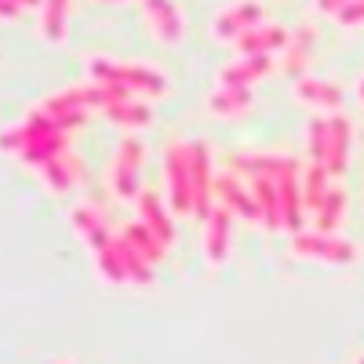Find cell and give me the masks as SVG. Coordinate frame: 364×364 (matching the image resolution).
<instances>
[{"mask_svg":"<svg viewBox=\"0 0 364 364\" xmlns=\"http://www.w3.org/2000/svg\"><path fill=\"white\" fill-rule=\"evenodd\" d=\"M87 77L91 80H106V84H124L132 87L135 95H149V99H157L168 91V80L157 73V70H149V66H135V63H117V58H87Z\"/></svg>","mask_w":364,"mask_h":364,"instance_id":"obj_1","label":"cell"},{"mask_svg":"<svg viewBox=\"0 0 364 364\" xmlns=\"http://www.w3.org/2000/svg\"><path fill=\"white\" fill-rule=\"evenodd\" d=\"M291 255L306 259V262H324V266H350V262H357V245L339 233L299 230V233H291Z\"/></svg>","mask_w":364,"mask_h":364,"instance_id":"obj_2","label":"cell"},{"mask_svg":"<svg viewBox=\"0 0 364 364\" xmlns=\"http://www.w3.org/2000/svg\"><path fill=\"white\" fill-rule=\"evenodd\" d=\"M142 161H146V146L128 132L120 139L113 164H109V186H113L117 200H132L142 193Z\"/></svg>","mask_w":364,"mask_h":364,"instance_id":"obj_3","label":"cell"},{"mask_svg":"<svg viewBox=\"0 0 364 364\" xmlns=\"http://www.w3.org/2000/svg\"><path fill=\"white\" fill-rule=\"evenodd\" d=\"M164 178H168V208L175 215L193 211V168H190V142H171L164 149Z\"/></svg>","mask_w":364,"mask_h":364,"instance_id":"obj_4","label":"cell"},{"mask_svg":"<svg viewBox=\"0 0 364 364\" xmlns=\"http://www.w3.org/2000/svg\"><path fill=\"white\" fill-rule=\"evenodd\" d=\"M215 200L226 204L237 219L262 223V211H259V200H255V190H252V178L233 171V168L219 171V178H215Z\"/></svg>","mask_w":364,"mask_h":364,"instance_id":"obj_5","label":"cell"},{"mask_svg":"<svg viewBox=\"0 0 364 364\" xmlns=\"http://www.w3.org/2000/svg\"><path fill=\"white\" fill-rule=\"evenodd\" d=\"M190 168H193V215L204 223L215 208V168H211V149L208 142H190Z\"/></svg>","mask_w":364,"mask_h":364,"instance_id":"obj_6","label":"cell"},{"mask_svg":"<svg viewBox=\"0 0 364 364\" xmlns=\"http://www.w3.org/2000/svg\"><path fill=\"white\" fill-rule=\"evenodd\" d=\"M350 142H353V124L346 113H331L328 117V139H324V168L331 178H343L350 164Z\"/></svg>","mask_w":364,"mask_h":364,"instance_id":"obj_7","label":"cell"},{"mask_svg":"<svg viewBox=\"0 0 364 364\" xmlns=\"http://www.w3.org/2000/svg\"><path fill=\"white\" fill-rule=\"evenodd\" d=\"M142 15H146V26L149 33H154V41L175 48L182 41V33H186V26H182V11L175 0H142Z\"/></svg>","mask_w":364,"mask_h":364,"instance_id":"obj_8","label":"cell"},{"mask_svg":"<svg viewBox=\"0 0 364 364\" xmlns=\"http://www.w3.org/2000/svg\"><path fill=\"white\" fill-rule=\"evenodd\" d=\"M259 22H262V4L259 0H237V4H230L226 11L215 15V22H211V37L215 41H237Z\"/></svg>","mask_w":364,"mask_h":364,"instance_id":"obj_9","label":"cell"},{"mask_svg":"<svg viewBox=\"0 0 364 364\" xmlns=\"http://www.w3.org/2000/svg\"><path fill=\"white\" fill-rule=\"evenodd\" d=\"M295 99L306 106V109H317V113H339L343 109V87L331 84V80H321V77H299L295 80Z\"/></svg>","mask_w":364,"mask_h":364,"instance_id":"obj_10","label":"cell"},{"mask_svg":"<svg viewBox=\"0 0 364 364\" xmlns=\"http://www.w3.org/2000/svg\"><path fill=\"white\" fill-rule=\"evenodd\" d=\"M233 219L237 215L226 204H215V208H211V215L204 219V259L211 266L226 262V255H230V226H233Z\"/></svg>","mask_w":364,"mask_h":364,"instance_id":"obj_11","label":"cell"},{"mask_svg":"<svg viewBox=\"0 0 364 364\" xmlns=\"http://www.w3.org/2000/svg\"><path fill=\"white\" fill-rule=\"evenodd\" d=\"M273 55H240L219 73V84L223 87H255L259 80H266L273 73Z\"/></svg>","mask_w":364,"mask_h":364,"instance_id":"obj_12","label":"cell"},{"mask_svg":"<svg viewBox=\"0 0 364 364\" xmlns=\"http://www.w3.org/2000/svg\"><path fill=\"white\" fill-rule=\"evenodd\" d=\"M288 41H291V29L259 22V26L248 29L245 37H237L233 48H237V55H277V51L288 48Z\"/></svg>","mask_w":364,"mask_h":364,"instance_id":"obj_13","label":"cell"},{"mask_svg":"<svg viewBox=\"0 0 364 364\" xmlns=\"http://www.w3.org/2000/svg\"><path fill=\"white\" fill-rule=\"evenodd\" d=\"M314 41H317V33H314V26H310V22H302V26L291 29V41H288V48L281 51V70H284L291 80L306 77L310 55H314Z\"/></svg>","mask_w":364,"mask_h":364,"instance_id":"obj_14","label":"cell"},{"mask_svg":"<svg viewBox=\"0 0 364 364\" xmlns=\"http://www.w3.org/2000/svg\"><path fill=\"white\" fill-rule=\"evenodd\" d=\"M37 171L44 178V186L55 190V193H70L73 186H80V175H84L77 154H70V149H63V154H55L51 161H44Z\"/></svg>","mask_w":364,"mask_h":364,"instance_id":"obj_15","label":"cell"},{"mask_svg":"<svg viewBox=\"0 0 364 364\" xmlns=\"http://www.w3.org/2000/svg\"><path fill=\"white\" fill-rule=\"evenodd\" d=\"M255 106V91L252 87H215L208 95V113L211 117H219V120H240V117H248Z\"/></svg>","mask_w":364,"mask_h":364,"instance_id":"obj_16","label":"cell"},{"mask_svg":"<svg viewBox=\"0 0 364 364\" xmlns=\"http://www.w3.org/2000/svg\"><path fill=\"white\" fill-rule=\"evenodd\" d=\"M252 190L262 211V226L266 230H284V200H281V178L277 175H255Z\"/></svg>","mask_w":364,"mask_h":364,"instance_id":"obj_17","label":"cell"},{"mask_svg":"<svg viewBox=\"0 0 364 364\" xmlns=\"http://www.w3.org/2000/svg\"><path fill=\"white\" fill-rule=\"evenodd\" d=\"M139 223L149 226V233H154L164 248H171V240H175V223H171V208L161 204V197L154 190H142L139 197Z\"/></svg>","mask_w":364,"mask_h":364,"instance_id":"obj_18","label":"cell"},{"mask_svg":"<svg viewBox=\"0 0 364 364\" xmlns=\"http://www.w3.org/2000/svg\"><path fill=\"white\" fill-rule=\"evenodd\" d=\"M70 223H73V230L80 233V240H84L91 252L106 248L109 240L117 237V233H109V226H106V219H102V211L91 208V204H77V208L70 211Z\"/></svg>","mask_w":364,"mask_h":364,"instance_id":"obj_19","label":"cell"},{"mask_svg":"<svg viewBox=\"0 0 364 364\" xmlns=\"http://www.w3.org/2000/svg\"><path fill=\"white\" fill-rule=\"evenodd\" d=\"M281 200H284V230L299 233L306 219V200H302V164L281 175Z\"/></svg>","mask_w":364,"mask_h":364,"instance_id":"obj_20","label":"cell"},{"mask_svg":"<svg viewBox=\"0 0 364 364\" xmlns=\"http://www.w3.org/2000/svg\"><path fill=\"white\" fill-rule=\"evenodd\" d=\"M230 168L248 175V178H255V175H277L281 178L284 171L299 168V157H288V154H240V157L230 161Z\"/></svg>","mask_w":364,"mask_h":364,"instance_id":"obj_21","label":"cell"},{"mask_svg":"<svg viewBox=\"0 0 364 364\" xmlns=\"http://www.w3.org/2000/svg\"><path fill=\"white\" fill-rule=\"evenodd\" d=\"M331 186H336V178L328 175V168L321 161H306V168H302V200H306V215H314V211L324 204Z\"/></svg>","mask_w":364,"mask_h":364,"instance_id":"obj_22","label":"cell"},{"mask_svg":"<svg viewBox=\"0 0 364 364\" xmlns=\"http://www.w3.org/2000/svg\"><path fill=\"white\" fill-rule=\"evenodd\" d=\"M102 113H106V120H113V124L124 128V132H139V128H146L149 120H154V109H149L139 95L120 99V102H113V106L102 109Z\"/></svg>","mask_w":364,"mask_h":364,"instance_id":"obj_23","label":"cell"},{"mask_svg":"<svg viewBox=\"0 0 364 364\" xmlns=\"http://www.w3.org/2000/svg\"><path fill=\"white\" fill-rule=\"evenodd\" d=\"M343 223H346V190L336 182V186L328 190L324 204L314 211V230H321V233H339Z\"/></svg>","mask_w":364,"mask_h":364,"instance_id":"obj_24","label":"cell"},{"mask_svg":"<svg viewBox=\"0 0 364 364\" xmlns=\"http://www.w3.org/2000/svg\"><path fill=\"white\" fill-rule=\"evenodd\" d=\"M70 8H73V0H44V8H41V37L48 44H63L66 41Z\"/></svg>","mask_w":364,"mask_h":364,"instance_id":"obj_25","label":"cell"},{"mask_svg":"<svg viewBox=\"0 0 364 364\" xmlns=\"http://www.w3.org/2000/svg\"><path fill=\"white\" fill-rule=\"evenodd\" d=\"M117 248H120V259H124V269H128V284H139V288L154 284V262L146 255H139L120 233H117Z\"/></svg>","mask_w":364,"mask_h":364,"instance_id":"obj_26","label":"cell"},{"mask_svg":"<svg viewBox=\"0 0 364 364\" xmlns=\"http://www.w3.org/2000/svg\"><path fill=\"white\" fill-rule=\"evenodd\" d=\"M120 237H124L139 255H146L154 266H157V262L164 259V252H168V248L161 245V240H157L154 233H149V226H146V223H132V226H124V230H120Z\"/></svg>","mask_w":364,"mask_h":364,"instance_id":"obj_27","label":"cell"},{"mask_svg":"<svg viewBox=\"0 0 364 364\" xmlns=\"http://www.w3.org/2000/svg\"><path fill=\"white\" fill-rule=\"evenodd\" d=\"M91 259H95V269H99V277H106L109 284H128V269H124V259H120L117 237L109 240L106 248L91 252Z\"/></svg>","mask_w":364,"mask_h":364,"instance_id":"obj_28","label":"cell"},{"mask_svg":"<svg viewBox=\"0 0 364 364\" xmlns=\"http://www.w3.org/2000/svg\"><path fill=\"white\" fill-rule=\"evenodd\" d=\"M324 139H328V117H314L306 124V161L324 164Z\"/></svg>","mask_w":364,"mask_h":364,"instance_id":"obj_29","label":"cell"},{"mask_svg":"<svg viewBox=\"0 0 364 364\" xmlns=\"http://www.w3.org/2000/svg\"><path fill=\"white\" fill-rule=\"evenodd\" d=\"M364 22V0H353V4H346L343 11H339V26H360Z\"/></svg>","mask_w":364,"mask_h":364,"instance_id":"obj_30","label":"cell"},{"mask_svg":"<svg viewBox=\"0 0 364 364\" xmlns=\"http://www.w3.org/2000/svg\"><path fill=\"white\" fill-rule=\"evenodd\" d=\"M346 4H353V0H314V11L324 15V18H339V11Z\"/></svg>","mask_w":364,"mask_h":364,"instance_id":"obj_31","label":"cell"},{"mask_svg":"<svg viewBox=\"0 0 364 364\" xmlns=\"http://www.w3.org/2000/svg\"><path fill=\"white\" fill-rule=\"evenodd\" d=\"M18 8H44V0H15Z\"/></svg>","mask_w":364,"mask_h":364,"instance_id":"obj_32","label":"cell"},{"mask_svg":"<svg viewBox=\"0 0 364 364\" xmlns=\"http://www.w3.org/2000/svg\"><path fill=\"white\" fill-rule=\"evenodd\" d=\"M357 99H360V102H364V77H360V80H357Z\"/></svg>","mask_w":364,"mask_h":364,"instance_id":"obj_33","label":"cell"},{"mask_svg":"<svg viewBox=\"0 0 364 364\" xmlns=\"http://www.w3.org/2000/svg\"><path fill=\"white\" fill-rule=\"evenodd\" d=\"M102 4H120V0H102Z\"/></svg>","mask_w":364,"mask_h":364,"instance_id":"obj_34","label":"cell"},{"mask_svg":"<svg viewBox=\"0 0 364 364\" xmlns=\"http://www.w3.org/2000/svg\"><path fill=\"white\" fill-rule=\"evenodd\" d=\"M58 364H73V360H58Z\"/></svg>","mask_w":364,"mask_h":364,"instance_id":"obj_35","label":"cell"},{"mask_svg":"<svg viewBox=\"0 0 364 364\" xmlns=\"http://www.w3.org/2000/svg\"><path fill=\"white\" fill-rule=\"evenodd\" d=\"M357 364H364V357H360V360H357Z\"/></svg>","mask_w":364,"mask_h":364,"instance_id":"obj_36","label":"cell"}]
</instances>
